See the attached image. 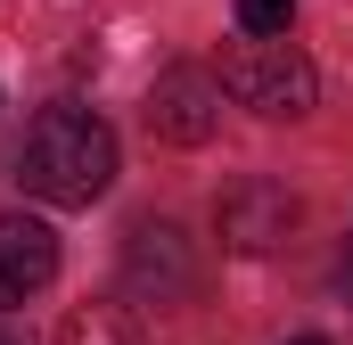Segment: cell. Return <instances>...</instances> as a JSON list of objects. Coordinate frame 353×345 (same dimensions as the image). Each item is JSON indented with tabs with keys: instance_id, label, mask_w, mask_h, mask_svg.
<instances>
[{
	"instance_id": "6da1fadb",
	"label": "cell",
	"mask_w": 353,
	"mask_h": 345,
	"mask_svg": "<svg viewBox=\"0 0 353 345\" xmlns=\"http://www.w3.org/2000/svg\"><path fill=\"white\" fill-rule=\"evenodd\" d=\"M115 181V132L90 107H41L25 148H17V189L41 206H90Z\"/></svg>"
},
{
	"instance_id": "7a4b0ae2",
	"label": "cell",
	"mask_w": 353,
	"mask_h": 345,
	"mask_svg": "<svg viewBox=\"0 0 353 345\" xmlns=\"http://www.w3.org/2000/svg\"><path fill=\"white\" fill-rule=\"evenodd\" d=\"M222 90L255 115H304L321 99V75L288 33H247L239 50H222Z\"/></svg>"
},
{
	"instance_id": "3957f363",
	"label": "cell",
	"mask_w": 353,
	"mask_h": 345,
	"mask_svg": "<svg viewBox=\"0 0 353 345\" xmlns=\"http://www.w3.org/2000/svg\"><path fill=\"white\" fill-rule=\"evenodd\" d=\"M214 124H222V75H205V66H165V75L148 83V132H157V140L205 148Z\"/></svg>"
},
{
	"instance_id": "277c9868",
	"label": "cell",
	"mask_w": 353,
	"mask_h": 345,
	"mask_svg": "<svg viewBox=\"0 0 353 345\" xmlns=\"http://www.w3.org/2000/svg\"><path fill=\"white\" fill-rule=\"evenodd\" d=\"M214 230H222V247H239V255H271V247H288V230H296V197H288L279 181H239V189H222Z\"/></svg>"
},
{
	"instance_id": "5b68a950",
	"label": "cell",
	"mask_w": 353,
	"mask_h": 345,
	"mask_svg": "<svg viewBox=\"0 0 353 345\" xmlns=\"http://www.w3.org/2000/svg\"><path fill=\"white\" fill-rule=\"evenodd\" d=\"M58 279V230L41 214H0V304H25Z\"/></svg>"
},
{
	"instance_id": "8992f818",
	"label": "cell",
	"mask_w": 353,
	"mask_h": 345,
	"mask_svg": "<svg viewBox=\"0 0 353 345\" xmlns=\"http://www.w3.org/2000/svg\"><path fill=\"white\" fill-rule=\"evenodd\" d=\"M123 271H132V288H140V296H157V304L189 296L181 230H173V222H140V230H132V247H123Z\"/></svg>"
},
{
	"instance_id": "52a82bcc",
	"label": "cell",
	"mask_w": 353,
	"mask_h": 345,
	"mask_svg": "<svg viewBox=\"0 0 353 345\" xmlns=\"http://www.w3.org/2000/svg\"><path fill=\"white\" fill-rule=\"evenodd\" d=\"M58 345H140V329H132L115 304H90V313H74V321L58 329Z\"/></svg>"
},
{
	"instance_id": "ba28073f",
	"label": "cell",
	"mask_w": 353,
	"mask_h": 345,
	"mask_svg": "<svg viewBox=\"0 0 353 345\" xmlns=\"http://www.w3.org/2000/svg\"><path fill=\"white\" fill-rule=\"evenodd\" d=\"M296 0H239V33H288Z\"/></svg>"
},
{
	"instance_id": "9c48e42d",
	"label": "cell",
	"mask_w": 353,
	"mask_h": 345,
	"mask_svg": "<svg viewBox=\"0 0 353 345\" xmlns=\"http://www.w3.org/2000/svg\"><path fill=\"white\" fill-rule=\"evenodd\" d=\"M288 345H329V337H288Z\"/></svg>"
},
{
	"instance_id": "30bf717a",
	"label": "cell",
	"mask_w": 353,
	"mask_h": 345,
	"mask_svg": "<svg viewBox=\"0 0 353 345\" xmlns=\"http://www.w3.org/2000/svg\"><path fill=\"white\" fill-rule=\"evenodd\" d=\"M0 345H8V337H0Z\"/></svg>"
}]
</instances>
